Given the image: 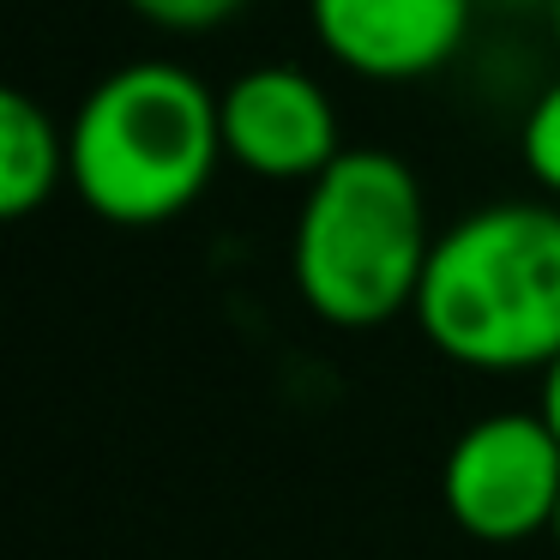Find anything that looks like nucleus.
I'll list each match as a JSON object with an SVG mask.
<instances>
[{"label": "nucleus", "instance_id": "f257e3e1", "mask_svg": "<svg viewBox=\"0 0 560 560\" xmlns=\"http://www.w3.org/2000/svg\"><path fill=\"white\" fill-rule=\"evenodd\" d=\"M410 319L458 368L542 374L560 355V206L494 199L446 223Z\"/></svg>", "mask_w": 560, "mask_h": 560}, {"label": "nucleus", "instance_id": "f03ea898", "mask_svg": "<svg viewBox=\"0 0 560 560\" xmlns=\"http://www.w3.org/2000/svg\"><path fill=\"white\" fill-rule=\"evenodd\" d=\"M223 158L218 91L175 61H127L67 121V187L115 230H158L206 199Z\"/></svg>", "mask_w": 560, "mask_h": 560}, {"label": "nucleus", "instance_id": "7ed1b4c3", "mask_svg": "<svg viewBox=\"0 0 560 560\" xmlns=\"http://www.w3.org/2000/svg\"><path fill=\"white\" fill-rule=\"evenodd\" d=\"M434 230L416 170L398 151L343 145L314 175L290 230V278L314 319L338 331H374L416 307Z\"/></svg>", "mask_w": 560, "mask_h": 560}, {"label": "nucleus", "instance_id": "20e7f679", "mask_svg": "<svg viewBox=\"0 0 560 560\" xmlns=\"http://www.w3.org/2000/svg\"><path fill=\"white\" fill-rule=\"evenodd\" d=\"M446 518L476 542H530L548 536L560 500V434L542 410H494L476 416L440 464Z\"/></svg>", "mask_w": 560, "mask_h": 560}, {"label": "nucleus", "instance_id": "39448f33", "mask_svg": "<svg viewBox=\"0 0 560 560\" xmlns=\"http://www.w3.org/2000/svg\"><path fill=\"white\" fill-rule=\"evenodd\" d=\"M223 158L259 182H314L338 163L343 127L338 103L302 67H247L218 91Z\"/></svg>", "mask_w": 560, "mask_h": 560}, {"label": "nucleus", "instance_id": "423d86ee", "mask_svg": "<svg viewBox=\"0 0 560 560\" xmlns=\"http://www.w3.org/2000/svg\"><path fill=\"white\" fill-rule=\"evenodd\" d=\"M476 0H307L314 43L355 79L416 85L464 49Z\"/></svg>", "mask_w": 560, "mask_h": 560}, {"label": "nucleus", "instance_id": "0eeeda50", "mask_svg": "<svg viewBox=\"0 0 560 560\" xmlns=\"http://www.w3.org/2000/svg\"><path fill=\"white\" fill-rule=\"evenodd\" d=\"M67 187V127L31 91H0V218H31Z\"/></svg>", "mask_w": 560, "mask_h": 560}, {"label": "nucleus", "instance_id": "6e6552de", "mask_svg": "<svg viewBox=\"0 0 560 560\" xmlns=\"http://www.w3.org/2000/svg\"><path fill=\"white\" fill-rule=\"evenodd\" d=\"M518 158H524V170H530V182L542 187L548 199H560V79L536 91V103L524 109Z\"/></svg>", "mask_w": 560, "mask_h": 560}, {"label": "nucleus", "instance_id": "1a4fd4ad", "mask_svg": "<svg viewBox=\"0 0 560 560\" xmlns=\"http://www.w3.org/2000/svg\"><path fill=\"white\" fill-rule=\"evenodd\" d=\"M247 0H127V13H139L145 25L158 31H218L230 25L235 13H242Z\"/></svg>", "mask_w": 560, "mask_h": 560}, {"label": "nucleus", "instance_id": "9d476101", "mask_svg": "<svg viewBox=\"0 0 560 560\" xmlns=\"http://www.w3.org/2000/svg\"><path fill=\"white\" fill-rule=\"evenodd\" d=\"M536 410H542V422L560 434V355L542 368V386H536Z\"/></svg>", "mask_w": 560, "mask_h": 560}, {"label": "nucleus", "instance_id": "9b49d317", "mask_svg": "<svg viewBox=\"0 0 560 560\" xmlns=\"http://www.w3.org/2000/svg\"><path fill=\"white\" fill-rule=\"evenodd\" d=\"M548 37H555V55H560V0H548Z\"/></svg>", "mask_w": 560, "mask_h": 560}, {"label": "nucleus", "instance_id": "f8f14e48", "mask_svg": "<svg viewBox=\"0 0 560 560\" xmlns=\"http://www.w3.org/2000/svg\"><path fill=\"white\" fill-rule=\"evenodd\" d=\"M548 542H555V555H560V500H555V518H548Z\"/></svg>", "mask_w": 560, "mask_h": 560}, {"label": "nucleus", "instance_id": "ddd939ff", "mask_svg": "<svg viewBox=\"0 0 560 560\" xmlns=\"http://www.w3.org/2000/svg\"><path fill=\"white\" fill-rule=\"evenodd\" d=\"M494 7H548V0H494Z\"/></svg>", "mask_w": 560, "mask_h": 560}]
</instances>
